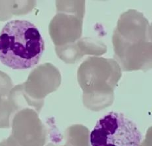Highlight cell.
Segmentation results:
<instances>
[{
    "mask_svg": "<svg viewBox=\"0 0 152 146\" xmlns=\"http://www.w3.org/2000/svg\"><path fill=\"white\" fill-rule=\"evenodd\" d=\"M45 42L39 29L31 22L14 20L0 32V61L13 69H26L39 63Z\"/></svg>",
    "mask_w": 152,
    "mask_h": 146,
    "instance_id": "6da1fadb",
    "label": "cell"
},
{
    "mask_svg": "<svg viewBox=\"0 0 152 146\" xmlns=\"http://www.w3.org/2000/svg\"><path fill=\"white\" fill-rule=\"evenodd\" d=\"M91 146H140L142 133L122 113L111 112L98 120L89 135Z\"/></svg>",
    "mask_w": 152,
    "mask_h": 146,
    "instance_id": "7a4b0ae2",
    "label": "cell"
},
{
    "mask_svg": "<svg viewBox=\"0 0 152 146\" xmlns=\"http://www.w3.org/2000/svg\"><path fill=\"white\" fill-rule=\"evenodd\" d=\"M9 112L6 104L0 98V128H7L9 125Z\"/></svg>",
    "mask_w": 152,
    "mask_h": 146,
    "instance_id": "3957f363",
    "label": "cell"
}]
</instances>
